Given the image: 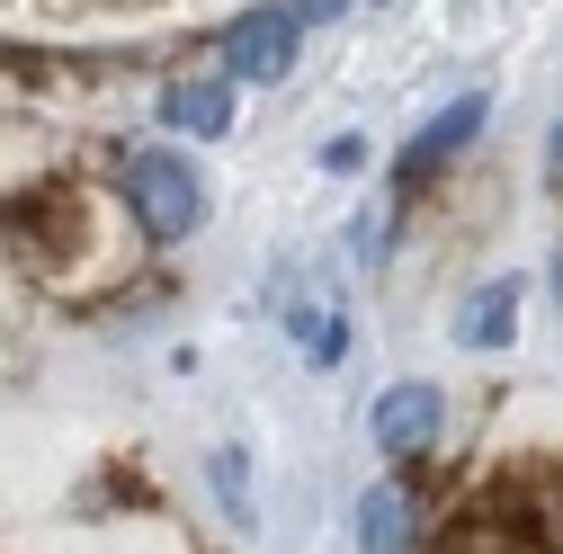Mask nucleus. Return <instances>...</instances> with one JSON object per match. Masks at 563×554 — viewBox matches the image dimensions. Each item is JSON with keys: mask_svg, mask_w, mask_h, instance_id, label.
I'll use <instances>...</instances> for the list:
<instances>
[{"mask_svg": "<svg viewBox=\"0 0 563 554\" xmlns=\"http://www.w3.org/2000/svg\"><path fill=\"white\" fill-rule=\"evenodd\" d=\"M125 197H134V215H144L162 242L197 233V215H206V188H197V170L179 153H134L125 162Z\"/></svg>", "mask_w": 563, "mask_h": 554, "instance_id": "nucleus-1", "label": "nucleus"}, {"mask_svg": "<svg viewBox=\"0 0 563 554\" xmlns=\"http://www.w3.org/2000/svg\"><path fill=\"white\" fill-rule=\"evenodd\" d=\"M296 10H251V19H233L224 27V73L233 81H277L296 63Z\"/></svg>", "mask_w": 563, "mask_h": 554, "instance_id": "nucleus-2", "label": "nucleus"}, {"mask_svg": "<svg viewBox=\"0 0 563 554\" xmlns=\"http://www.w3.org/2000/svg\"><path fill=\"white\" fill-rule=\"evenodd\" d=\"M367 430H376V447L385 456H411V447H430V430H439V385H385L376 394V411H367Z\"/></svg>", "mask_w": 563, "mask_h": 554, "instance_id": "nucleus-3", "label": "nucleus"}, {"mask_svg": "<svg viewBox=\"0 0 563 554\" xmlns=\"http://www.w3.org/2000/svg\"><path fill=\"white\" fill-rule=\"evenodd\" d=\"M465 134H483V90H474V99H456V108H439L430 125L411 134V153H402V188H411V179H430V170L465 144Z\"/></svg>", "mask_w": 563, "mask_h": 554, "instance_id": "nucleus-4", "label": "nucleus"}, {"mask_svg": "<svg viewBox=\"0 0 563 554\" xmlns=\"http://www.w3.org/2000/svg\"><path fill=\"white\" fill-rule=\"evenodd\" d=\"M162 117L179 134H224L233 125V81H170L162 90Z\"/></svg>", "mask_w": 563, "mask_h": 554, "instance_id": "nucleus-5", "label": "nucleus"}, {"mask_svg": "<svg viewBox=\"0 0 563 554\" xmlns=\"http://www.w3.org/2000/svg\"><path fill=\"white\" fill-rule=\"evenodd\" d=\"M358 536H367V554H411L420 519H411V501H402V483H376V492L358 501Z\"/></svg>", "mask_w": 563, "mask_h": 554, "instance_id": "nucleus-6", "label": "nucleus"}, {"mask_svg": "<svg viewBox=\"0 0 563 554\" xmlns=\"http://www.w3.org/2000/svg\"><path fill=\"white\" fill-rule=\"evenodd\" d=\"M510 313H519V287H483V296L456 313V340H483V350H501V340H510Z\"/></svg>", "mask_w": 563, "mask_h": 554, "instance_id": "nucleus-7", "label": "nucleus"}, {"mask_svg": "<svg viewBox=\"0 0 563 554\" xmlns=\"http://www.w3.org/2000/svg\"><path fill=\"white\" fill-rule=\"evenodd\" d=\"M296 340L313 350V367H331V358L349 350V331H340V313H296Z\"/></svg>", "mask_w": 563, "mask_h": 554, "instance_id": "nucleus-8", "label": "nucleus"}, {"mask_svg": "<svg viewBox=\"0 0 563 554\" xmlns=\"http://www.w3.org/2000/svg\"><path fill=\"white\" fill-rule=\"evenodd\" d=\"M349 0H296V19H340Z\"/></svg>", "mask_w": 563, "mask_h": 554, "instance_id": "nucleus-9", "label": "nucleus"}, {"mask_svg": "<svg viewBox=\"0 0 563 554\" xmlns=\"http://www.w3.org/2000/svg\"><path fill=\"white\" fill-rule=\"evenodd\" d=\"M545 179L563 188V125H554V153H545Z\"/></svg>", "mask_w": 563, "mask_h": 554, "instance_id": "nucleus-10", "label": "nucleus"}]
</instances>
